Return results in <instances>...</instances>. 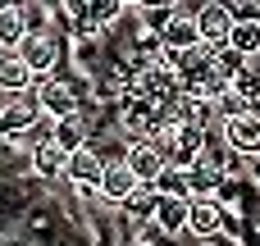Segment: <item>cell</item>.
Instances as JSON below:
<instances>
[{
  "mask_svg": "<svg viewBox=\"0 0 260 246\" xmlns=\"http://www.w3.org/2000/svg\"><path fill=\"white\" fill-rule=\"evenodd\" d=\"M151 142L169 155V164L192 169V164H201V155H206V146H210V128H201V123H178V119L169 114V123H165Z\"/></svg>",
  "mask_w": 260,
  "mask_h": 246,
  "instance_id": "6da1fadb",
  "label": "cell"
},
{
  "mask_svg": "<svg viewBox=\"0 0 260 246\" xmlns=\"http://www.w3.org/2000/svg\"><path fill=\"white\" fill-rule=\"evenodd\" d=\"M128 91H133V96H146V100H155V105H165V110H174V100L183 96V82H178V73H174L165 59H151V64H142V68L133 73Z\"/></svg>",
  "mask_w": 260,
  "mask_h": 246,
  "instance_id": "7a4b0ae2",
  "label": "cell"
},
{
  "mask_svg": "<svg viewBox=\"0 0 260 246\" xmlns=\"http://www.w3.org/2000/svg\"><path fill=\"white\" fill-rule=\"evenodd\" d=\"M119 119H123L119 128H123L133 142H142V137H155V132L169 123V110L155 105V100H146V96H133V91H128V96L119 100Z\"/></svg>",
  "mask_w": 260,
  "mask_h": 246,
  "instance_id": "3957f363",
  "label": "cell"
},
{
  "mask_svg": "<svg viewBox=\"0 0 260 246\" xmlns=\"http://www.w3.org/2000/svg\"><path fill=\"white\" fill-rule=\"evenodd\" d=\"M41 123V100L37 91H18V96H5V110H0V137H23L27 128Z\"/></svg>",
  "mask_w": 260,
  "mask_h": 246,
  "instance_id": "277c9868",
  "label": "cell"
},
{
  "mask_svg": "<svg viewBox=\"0 0 260 246\" xmlns=\"http://www.w3.org/2000/svg\"><path fill=\"white\" fill-rule=\"evenodd\" d=\"M18 55L32 64V73H37V78H50V68L59 64V37H55L50 27H32V32L23 37Z\"/></svg>",
  "mask_w": 260,
  "mask_h": 246,
  "instance_id": "5b68a950",
  "label": "cell"
},
{
  "mask_svg": "<svg viewBox=\"0 0 260 246\" xmlns=\"http://www.w3.org/2000/svg\"><path fill=\"white\" fill-rule=\"evenodd\" d=\"M233 23H238V14H233L224 0H206V5L197 9V27H201V41H206V46H224V41L233 37Z\"/></svg>",
  "mask_w": 260,
  "mask_h": 246,
  "instance_id": "8992f818",
  "label": "cell"
},
{
  "mask_svg": "<svg viewBox=\"0 0 260 246\" xmlns=\"http://www.w3.org/2000/svg\"><path fill=\"white\" fill-rule=\"evenodd\" d=\"M32 91H37V100H41V114H46V119H64V114H78V91H73L64 78H41Z\"/></svg>",
  "mask_w": 260,
  "mask_h": 246,
  "instance_id": "52a82bcc",
  "label": "cell"
},
{
  "mask_svg": "<svg viewBox=\"0 0 260 246\" xmlns=\"http://www.w3.org/2000/svg\"><path fill=\"white\" fill-rule=\"evenodd\" d=\"M123 160H128V169L142 178V183H155L165 169H169V155L151 142V137H142V142H133L128 151H123Z\"/></svg>",
  "mask_w": 260,
  "mask_h": 246,
  "instance_id": "ba28073f",
  "label": "cell"
},
{
  "mask_svg": "<svg viewBox=\"0 0 260 246\" xmlns=\"http://www.w3.org/2000/svg\"><path fill=\"white\" fill-rule=\"evenodd\" d=\"M224 142L238 155H260V110H247V114L229 119L224 123Z\"/></svg>",
  "mask_w": 260,
  "mask_h": 246,
  "instance_id": "9c48e42d",
  "label": "cell"
},
{
  "mask_svg": "<svg viewBox=\"0 0 260 246\" xmlns=\"http://www.w3.org/2000/svg\"><path fill=\"white\" fill-rule=\"evenodd\" d=\"M105 164H110V160H101L91 146H82V151H73V155H69L64 178H69V183H78L82 192H96V187H101V178H105Z\"/></svg>",
  "mask_w": 260,
  "mask_h": 246,
  "instance_id": "30bf717a",
  "label": "cell"
},
{
  "mask_svg": "<svg viewBox=\"0 0 260 246\" xmlns=\"http://www.w3.org/2000/svg\"><path fill=\"white\" fill-rule=\"evenodd\" d=\"M137 183H142V178L128 169V160H110V164H105V178H101V187H96V192H101L110 205H123V201L137 192Z\"/></svg>",
  "mask_w": 260,
  "mask_h": 246,
  "instance_id": "8fae6325",
  "label": "cell"
},
{
  "mask_svg": "<svg viewBox=\"0 0 260 246\" xmlns=\"http://www.w3.org/2000/svg\"><path fill=\"white\" fill-rule=\"evenodd\" d=\"M160 41H165V50H192V46L201 41L197 14H183V9H174V14H169V23L160 27Z\"/></svg>",
  "mask_w": 260,
  "mask_h": 246,
  "instance_id": "7c38bea8",
  "label": "cell"
},
{
  "mask_svg": "<svg viewBox=\"0 0 260 246\" xmlns=\"http://www.w3.org/2000/svg\"><path fill=\"white\" fill-rule=\"evenodd\" d=\"M32 87H37L32 64H27L18 50H5V59H0V91H5V96H18V91H32Z\"/></svg>",
  "mask_w": 260,
  "mask_h": 246,
  "instance_id": "4fadbf2b",
  "label": "cell"
},
{
  "mask_svg": "<svg viewBox=\"0 0 260 246\" xmlns=\"http://www.w3.org/2000/svg\"><path fill=\"white\" fill-rule=\"evenodd\" d=\"M219 228H224V205H219L215 196H197V201H192V219H187V233H197V237H219Z\"/></svg>",
  "mask_w": 260,
  "mask_h": 246,
  "instance_id": "5bb4252c",
  "label": "cell"
},
{
  "mask_svg": "<svg viewBox=\"0 0 260 246\" xmlns=\"http://www.w3.org/2000/svg\"><path fill=\"white\" fill-rule=\"evenodd\" d=\"M64 169H69V151H64L55 137H46V142L32 146V173H37V178H59Z\"/></svg>",
  "mask_w": 260,
  "mask_h": 246,
  "instance_id": "9a60e30c",
  "label": "cell"
},
{
  "mask_svg": "<svg viewBox=\"0 0 260 246\" xmlns=\"http://www.w3.org/2000/svg\"><path fill=\"white\" fill-rule=\"evenodd\" d=\"M187 219H192V201H183V196H160V210H155V228L160 233H169V237H178V233H187Z\"/></svg>",
  "mask_w": 260,
  "mask_h": 246,
  "instance_id": "2e32d148",
  "label": "cell"
},
{
  "mask_svg": "<svg viewBox=\"0 0 260 246\" xmlns=\"http://www.w3.org/2000/svg\"><path fill=\"white\" fill-rule=\"evenodd\" d=\"M169 114H174L178 123H201V128L219 123V114H215V100H197V96H178Z\"/></svg>",
  "mask_w": 260,
  "mask_h": 246,
  "instance_id": "e0dca14e",
  "label": "cell"
},
{
  "mask_svg": "<svg viewBox=\"0 0 260 246\" xmlns=\"http://www.w3.org/2000/svg\"><path fill=\"white\" fill-rule=\"evenodd\" d=\"M27 32H32V23H27V9L23 5H14V9L0 14V50H18Z\"/></svg>",
  "mask_w": 260,
  "mask_h": 246,
  "instance_id": "ac0fdd59",
  "label": "cell"
},
{
  "mask_svg": "<svg viewBox=\"0 0 260 246\" xmlns=\"http://www.w3.org/2000/svg\"><path fill=\"white\" fill-rule=\"evenodd\" d=\"M155 210H160V192H155V183H137V192L123 201V215L137 219V224L155 219Z\"/></svg>",
  "mask_w": 260,
  "mask_h": 246,
  "instance_id": "d6986e66",
  "label": "cell"
},
{
  "mask_svg": "<svg viewBox=\"0 0 260 246\" xmlns=\"http://www.w3.org/2000/svg\"><path fill=\"white\" fill-rule=\"evenodd\" d=\"M50 137L73 155V151L87 146V119H82V114H64V119H55V132H50Z\"/></svg>",
  "mask_w": 260,
  "mask_h": 246,
  "instance_id": "ffe728a7",
  "label": "cell"
},
{
  "mask_svg": "<svg viewBox=\"0 0 260 246\" xmlns=\"http://www.w3.org/2000/svg\"><path fill=\"white\" fill-rule=\"evenodd\" d=\"M155 192H160V196H183V201H192V169L169 164V169L155 178Z\"/></svg>",
  "mask_w": 260,
  "mask_h": 246,
  "instance_id": "44dd1931",
  "label": "cell"
},
{
  "mask_svg": "<svg viewBox=\"0 0 260 246\" xmlns=\"http://www.w3.org/2000/svg\"><path fill=\"white\" fill-rule=\"evenodd\" d=\"M229 46H233V50H242L247 59H251V55H260V18H238V23H233Z\"/></svg>",
  "mask_w": 260,
  "mask_h": 246,
  "instance_id": "7402d4cb",
  "label": "cell"
},
{
  "mask_svg": "<svg viewBox=\"0 0 260 246\" xmlns=\"http://www.w3.org/2000/svg\"><path fill=\"white\" fill-rule=\"evenodd\" d=\"M219 183H224V169H219V164H210V160L192 164V201H197V196H215Z\"/></svg>",
  "mask_w": 260,
  "mask_h": 246,
  "instance_id": "603a6c76",
  "label": "cell"
},
{
  "mask_svg": "<svg viewBox=\"0 0 260 246\" xmlns=\"http://www.w3.org/2000/svg\"><path fill=\"white\" fill-rule=\"evenodd\" d=\"M247 110H256V100H251V96H242L238 87H229V91L215 100V114H219V123H229V119H238V114H247Z\"/></svg>",
  "mask_w": 260,
  "mask_h": 246,
  "instance_id": "cb8c5ba5",
  "label": "cell"
},
{
  "mask_svg": "<svg viewBox=\"0 0 260 246\" xmlns=\"http://www.w3.org/2000/svg\"><path fill=\"white\" fill-rule=\"evenodd\" d=\"M197 246H229V242H224V237H201Z\"/></svg>",
  "mask_w": 260,
  "mask_h": 246,
  "instance_id": "d4e9b609",
  "label": "cell"
},
{
  "mask_svg": "<svg viewBox=\"0 0 260 246\" xmlns=\"http://www.w3.org/2000/svg\"><path fill=\"white\" fill-rule=\"evenodd\" d=\"M251 178H256V187H260V155H251Z\"/></svg>",
  "mask_w": 260,
  "mask_h": 246,
  "instance_id": "484cf974",
  "label": "cell"
},
{
  "mask_svg": "<svg viewBox=\"0 0 260 246\" xmlns=\"http://www.w3.org/2000/svg\"><path fill=\"white\" fill-rule=\"evenodd\" d=\"M82 5H91V0H64V9H82Z\"/></svg>",
  "mask_w": 260,
  "mask_h": 246,
  "instance_id": "4316f807",
  "label": "cell"
},
{
  "mask_svg": "<svg viewBox=\"0 0 260 246\" xmlns=\"http://www.w3.org/2000/svg\"><path fill=\"white\" fill-rule=\"evenodd\" d=\"M14 5H18V0H0V14H5V9H14Z\"/></svg>",
  "mask_w": 260,
  "mask_h": 246,
  "instance_id": "83f0119b",
  "label": "cell"
},
{
  "mask_svg": "<svg viewBox=\"0 0 260 246\" xmlns=\"http://www.w3.org/2000/svg\"><path fill=\"white\" fill-rule=\"evenodd\" d=\"M123 5H151V0H123Z\"/></svg>",
  "mask_w": 260,
  "mask_h": 246,
  "instance_id": "f1b7e54d",
  "label": "cell"
},
{
  "mask_svg": "<svg viewBox=\"0 0 260 246\" xmlns=\"http://www.w3.org/2000/svg\"><path fill=\"white\" fill-rule=\"evenodd\" d=\"M251 18H260V0H256V14H251Z\"/></svg>",
  "mask_w": 260,
  "mask_h": 246,
  "instance_id": "f546056e",
  "label": "cell"
},
{
  "mask_svg": "<svg viewBox=\"0 0 260 246\" xmlns=\"http://www.w3.org/2000/svg\"><path fill=\"white\" fill-rule=\"evenodd\" d=\"M0 59H5V50H0Z\"/></svg>",
  "mask_w": 260,
  "mask_h": 246,
  "instance_id": "4dcf8cb0",
  "label": "cell"
},
{
  "mask_svg": "<svg viewBox=\"0 0 260 246\" xmlns=\"http://www.w3.org/2000/svg\"><path fill=\"white\" fill-rule=\"evenodd\" d=\"M142 246H151V242H142Z\"/></svg>",
  "mask_w": 260,
  "mask_h": 246,
  "instance_id": "1f68e13d",
  "label": "cell"
}]
</instances>
